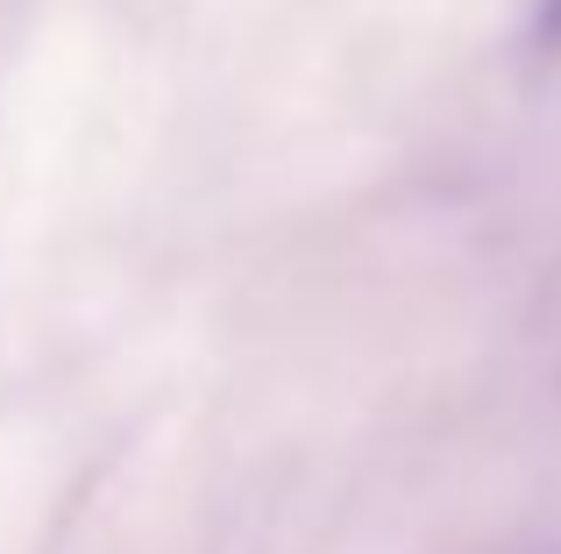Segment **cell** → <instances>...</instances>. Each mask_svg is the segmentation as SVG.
Wrapping results in <instances>:
<instances>
[{"instance_id":"1","label":"cell","mask_w":561,"mask_h":554,"mask_svg":"<svg viewBox=\"0 0 561 554\" xmlns=\"http://www.w3.org/2000/svg\"><path fill=\"white\" fill-rule=\"evenodd\" d=\"M534 36H540V50H561V0H540V14H534Z\"/></svg>"},{"instance_id":"2","label":"cell","mask_w":561,"mask_h":554,"mask_svg":"<svg viewBox=\"0 0 561 554\" xmlns=\"http://www.w3.org/2000/svg\"><path fill=\"white\" fill-rule=\"evenodd\" d=\"M497 554H561V547H497Z\"/></svg>"}]
</instances>
